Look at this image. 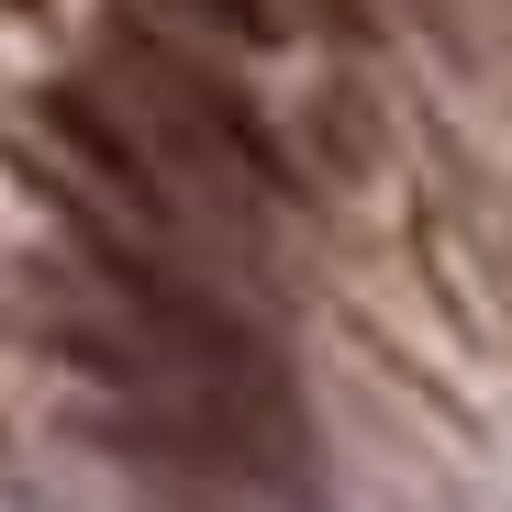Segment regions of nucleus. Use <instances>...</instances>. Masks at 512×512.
<instances>
[{"label":"nucleus","instance_id":"obj_1","mask_svg":"<svg viewBox=\"0 0 512 512\" xmlns=\"http://www.w3.org/2000/svg\"><path fill=\"white\" fill-rule=\"evenodd\" d=\"M101 90H112V112L145 134V156L167 167V190H179L212 234L301 190V167H290V145L268 134V112H256L212 56H190L167 23H112V34H101Z\"/></svg>","mask_w":512,"mask_h":512},{"label":"nucleus","instance_id":"obj_2","mask_svg":"<svg viewBox=\"0 0 512 512\" xmlns=\"http://www.w3.org/2000/svg\"><path fill=\"white\" fill-rule=\"evenodd\" d=\"M190 23H212V34H234V45H279L290 34V0H179Z\"/></svg>","mask_w":512,"mask_h":512}]
</instances>
